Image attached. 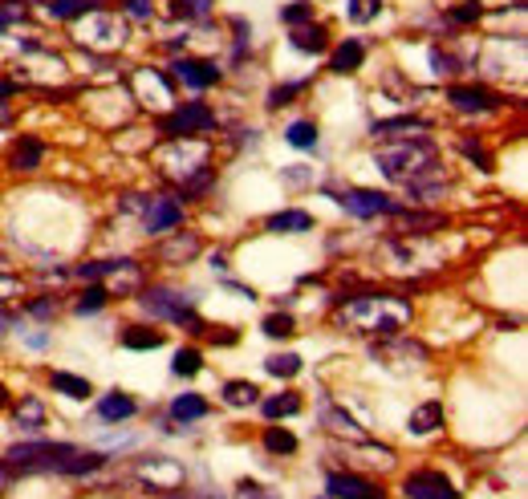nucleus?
I'll return each instance as SVG.
<instances>
[{"mask_svg": "<svg viewBox=\"0 0 528 499\" xmlns=\"http://www.w3.org/2000/svg\"><path fill=\"white\" fill-rule=\"evenodd\" d=\"M179 220H183V207L175 199H151V207H146V231L151 236L179 228Z\"/></svg>", "mask_w": 528, "mask_h": 499, "instance_id": "obj_17", "label": "nucleus"}, {"mask_svg": "<svg viewBox=\"0 0 528 499\" xmlns=\"http://www.w3.org/2000/svg\"><path fill=\"white\" fill-rule=\"evenodd\" d=\"M0 406H9V390L4 386H0Z\"/></svg>", "mask_w": 528, "mask_h": 499, "instance_id": "obj_55", "label": "nucleus"}, {"mask_svg": "<svg viewBox=\"0 0 528 499\" xmlns=\"http://www.w3.org/2000/svg\"><path fill=\"white\" fill-rule=\"evenodd\" d=\"M431 69L439 77H452L455 74V58H452V53H439V49H431Z\"/></svg>", "mask_w": 528, "mask_h": 499, "instance_id": "obj_46", "label": "nucleus"}, {"mask_svg": "<svg viewBox=\"0 0 528 499\" xmlns=\"http://www.w3.org/2000/svg\"><path fill=\"white\" fill-rule=\"evenodd\" d=\"M17 292H20V280H17V277H4V272H0V300L17 297Z\"/></svg>", "mask_w": 528, "mask_h": 499, "instance_id": "obj_51", "label": "nucleus"}, {"mask_svg": "<svg viewBox=\"0 0 528 499\" xmlns=\"http://www.w3.org/2000/svg\"><path fill=\"white\" fill-rule=\"evenodd\" d=\"M126 12H130V17H151L154 0H126Z\"/></svg>", "mask_w": 528, "mask_h": 499, "instance_id": "obj_50", "label": "nucleus"}, {"mask_svg": "<svg viewBox=\"0 0 528 499\" xmlns=\"http://www.w3.org/2000/svg\"><path fill=\"white\" fill-rule=\"evenodd\" d=\"M301 90H305V82H288V86H277L269 94V110H280V106H288V97H297Z\"/></svg>", "mask_w": 528, "mask_h": 499, "instance_id": "obj_44", "label": "nucleus"}, {"mask_svg": "<svg viewBox=\"0 0 528 499\" xmlns=\"http://www.w3.org/2000/svg\"><path fill=\"white\" fill-rule=\"evenodd\" d=\"M171 370L179 378H195L203 370V357H200V349H179L175 354V362H171Z\"/></svg>", "mask_w": 528, "mask_h": 499, "instance_id": "obj_35", "label": "nucleus"}, {"mask_svg": "<svg viewBox=\"0 0 528 499\" xmlns=\"http://www.w3.org/2000/svg\"><path fill=\"white\" fill-rule=\"evenodd\" d=\"M167 337L159 333V329H143V325H135V329H126L122 333V346L126 349H159Z\"/></svg>", "mask_w": 528, "mask_h": 499, "instance_id": "obj_29", "label": "nucleus"}, {"mask_svg": "<svg viewBox=\"0 0 528 499\" xmlns=\"http://www.w3.org/2000/svg\"><path fill=\"white\" fill-rule=\"evenodd\" d=\"M143 308L159 321H175V325H187L192 333H203V321L200 313L192 308V300L171 292V288H146L143 292Z\"/></svg>", "mask_w": 528, "mask_h": 499, "instance_id": "obj_5", "label": "nucleus"}, {"mask_svg": "<svg viewBox=\"0 0 528 499\" xmlns=\"http://www.w3.org/2000/svg\"><path fill=\"white\" fill-rule=\"evenodd\" d=\"M264 333L269 337H288L293 333V317H288V313H272V317H264Z\"/></svg>", "mask_w": 528, "mask_h": 499, "instance_id": "obj_45", "label": "nucleus"}, {"mask_svg": "<svg viewBox=\"0 0 528 499\" xmlns=\"http://www.w3.org/2000/svg\"><path fill=\"white\" fill-rule=\"evenodd\" d=\"M171 12L179 20H200L211 12V0H171Z\"/></svg>", "mask_w": 528, "mask_h": 499, "instance_id": "obj_37", "label": "nucleus"}, {"mask_svg": "<svg viewBox=\"0 0 528 499\" xmlns=\"http://www.w3.org/2000/svg\"><path fill=\"white\" fill-rule=\"evenodd\" d=\"M106 297H110V292H106L102 285H94V288H86V292H82V297H77V313H98V308L106 305Z\"/></svg>", "mask_w": 528, "mask_h": 499, "instance_id": "obj_40", "label": "nucleus"}, {"mask_svg": "<svg viewBox=\"0 0 528 499\" xmlns=\"http://www.w3.org/2000/svg\"><path fill=\"white\" fill-rule=\"evenodd\" d=\"M12 325H17V317H12V313H0V333H9Z\"/></svg>", "mask_w": 528, "mask_h": 499, "instance_id": "obj_53", "label": "nucleus"}, {"mask_svg": "<svg viewBox=\"0 0 528 499\" xmlns=\"http://www.w3.org/2000/svg\"><path fill=\"white\" fill-rule=\"evenodd\" d=\"M452 106L455 110H496L500 106V97L492 94V90H484V86H452Z\"/></svg>", "mask_w": 528, "mask_h": 499, "instance_id": "obj_16", "label": "nucleus"}, {"mask_svg": "<svg viewBox=\"0 0 528 499\" xmlns=\"http://www.w3.org/2000/svg\"><path fill=\"white\" fill-rule=\"evenodd\" d=\"M90 9H94V0H49V17H58V20L86 17Z\"/></svg>", "mask_w": 528, "mask_h": 499, "instance_id": "obj_33", "label": "nucleus"}, {"mask_svg": "<svg viewBox=\"0 0 528 499\" xmlns=\"http://www.w3.org/2000/svg\"><path fill=\"white\" fill-rule=\"evenodd\" d=\"M285 138L293 146H301V151H309V146H317V126L313 122H293L285 130Z\"/></svg>", "mask_w": 528, "mask_h": 499, "instance_id": "obj_38", "label": "nucleus"}, {"mask_svg": "<svg viewBox=\"0 0 528 499\" xmlns=\"http://www.w3.org/2000/svg\"><path fill=\"white\" fill-rule=\"evenodd\" d=\"M362 61H366L362 41H342L334 49V58H329V69L334 74H354V69H362Z\"/></svg>", "mask_w": 528, "mask_h": 499, "instance_id": "obj_20", "label": "nucleus"}, {"mask_svg": "<svg viewBox=\"0 0 528 499\" xmlns=\"http://www.w3.org/2000/svg\"><path fill=\"white\" fill-rule=\"evenodd\" d=\"M293 49H301V53H321V49H326V29H321V25H297V29H293Z\"/></svg>", "mask_w": 528, "mask_h": 499, "instance_id": "obj_28", "label": "nucleus"}, {"mask_svg": "<svg viewBox=\"0 0 528 499\" xmlns=\"http://www.w3.org/2000/svg\"><path fill=\"white\" fill-rule=\"evenodd\" d=\"M98 414H102L106 423H122V418H135L138 406H135V398H126V394H110V398L98 402Z\"/></svg>", "mask_w": 528, "mask_h": 499, "instance_id": "obj_22", "label": "nucleus"}, {"mask_svg": "<svg viewBox=\"0 0 528 499\" xmlns=\"http://www.w3.org/2000/svg\"><path fill=\"white\" fill-rule=\"evenodd\" d=\"M480 4H460V9H452V20L455 25H471V20H480Z\"/></svg>", "mask_w": 528, "mask_h": 499, "instance_id": "obj_47", "label": "nucleus"}, {"mask_svg": "<svg viewBox=\"0 0 528 499\" xmlns=\"http://www.w3.org/2000/svg\"><path fill=\"white\" fill-rule=\"evenodd\" d=\"M378 167H382L386 179L411 183L419 171L435 167V146L422 143V138H403V143L382 146V151H378Z\"/></svg>", "mask_w": 528, "mask_h": 499, "instance_id": "obj_3", "label": "nucleus"}, {"mask_svg": "<svg viewBox=\"0 0 528 499\" xmlns=\"http://www.w3.org/2000/svg\"><path fill=\"white\" fill-rule=\"evenodd\" d=\"M0 264H4V256H0Z\"/></svg>", "mask_w": 528, "mask_h": 499, "instance_id": "obj_56", "label": "nucleus"}, {"mask_svg": "<svg viewBox=\"0 0 528 499\" xmlns=\"http://www.w3.org/2000/svg\"><path fill=\"white\" fill-rule=\"evenodd\" d=\"M398 215V228H414V231H422V228H443V215H419V212H394Z\"/></svg>", "mask_w": 528, "mask_h": 499, "instance_id": "obj_39", "label": "nucleus"}, {"mask_svg": "<svg viewBox=\"0 0 528 499\" xmlns=\"http://www.w3.org/2000/svg\"><path fill=\"white\" fill-rule=\"evenodd\" d=\"M280 20H285L288 29H297V25H305V20H313V4H305V0H297V4H288V9L280 12Z\"/></svg>", "mask_w": 528, "mask_h": 499, "instance_id": "obj_43", "label": "nucleus"}, {"mask_svg": "<svg viewBox=\"0 0 528 499\" xmlns=\"http://www.w3.org/2000/svg\"><path fill=\"white\" fill-rule=\"evenodd\" d=\"M463 154H468L471 163H480V171H492V159H488V151H484V146L463 143Z\"/></svg>", "mask_w": 528, "mask_h": 499, "instance_id": "obj_48", "label": "nucleus"}, {"mask_svg": "<svg viewBox=\"0 0 528 499\" xmlns=\"http://www.w3.org/2000/svg\"><path fill=\"white\" fill-rule=\"evenodd\" d=\"M419 130H427V122H422V118H414V114L374 122V138H414Z\"/></svg>", "mask_w": 528, "mask_h": 499, "instance_id": "obj_19", "label": "nucleus"}, {"mask_svg": "<svg viewBox=\"0 0 528 499\" xmlns=\"http://www.w3.org/2000/svg\"><path fill=\"white\" fill-rule=\"evenodd\" d=\"M260 410H264V418H293L301 410V398L297 394H272L260 402Z\"/></svg>", "mask_w": 528, "mask_h": 499, "instance_id": "obj_27", "label": "nucleus"}, {"mask_svg": "<svg viewBox=\"0 0 528 499\" xmlns=\"http://www.w3.org/2000/svg\"><path fill=\"white\" fill-rule=\"evenodd\" d=\"M17 94V86H12V82H0V97H12Z\"/></svg>", "mask_w": 528, "mask_h": 499, "instance_id": "obj_54", "label": "nucleus"}, {"mask_svg": "<svg viewBox=\"0 0 528 499\" xmlns=\"http://www.w3.org/2000/svg\"><path fill=\"white\" fill-rule=\"evenodd\" d=\"M77 41H82L86 49H98V53H110V49H118V45L126 41V25L114 17V12H98V9H90L86 17H82Z\"/></svg>", "mask_w": 528, "mask_h": 499, "instance_id": "obj_6", "label": "nucleus"}, {"mask_svg": "<svg viewBox=\"0 0 528 499\" xmlns=\"http://www.w3.org/2000/svg\"><path fill=\"white\" fill-rule=\"evenodd\" d=\"M17 426H25V431H37V426H45V406H41V398H20Z\"/></svg>", "mask_w": 528, "mask_h": 499, "instance_id": "obj_30", "label": "nucleus"}, {"mask_svg": "<svg viewBox=\"0 0 528 499\" xmlns=\"http://www.w3.org/2000/svg\"><path fill=\"white\" fill-rule=\"evenodd\" d=\"M216 126V114H211L203 102H187V106H175L171 114L163 118V130L167 138H192V135H203V130H211Z\"/></svg>", "mask_w": 528, "mask_h": 499, "instance_id": "obj_8", "label": "nucleus"}, {"mask_svg": "<svg viewBox=\"0 0 528 499\" xmlns=\"http://www.w3.org/2000/svg\"><path fill=\"white\" fill-rule=\"evenodd\" d=\"M264 370H269L272 378H293V374H301V357L297 354H277V357L264 362Z\"/></svg>", "mask_w": 528, "mask_h": 499, "instance_id": "obj_36", "label": "nucleus"}, {"mask_svg": "<svg viewBox=\"0 0 528 499\" xmlns=\"http://www.w3.org/2000/svg\"><path fill=\"white\" fill-rule=\"evenodd\" d=\"M175 77H179L183 86H192V90H208V86H216L220 82V69L211 66V61H192V58H183V61H175Z\"/></svg>", "mask_w": 528, "mask_h": 499, "instance_id": "obj_14", "label": "nucleus"}, {"mask_svg": "<svg viewBox=\"0 0 528 499\" xmlns=\"http://www.w3.org/2000/svg\"><path fill=\"white\" fill-rule=\"evenodd\" d=\"M25 4H20V0H0V33L9 29V25H20V20H25Z\"/></svg>", "mask_w": 528, "mask_h": 499, "instance_id": "obj_41", "label": "nucleus"}, {"mask_svg": "<svg viewBox=\"0 0 528 499\" xmlns=\"http://www.w3.org/2000/svg\"><path fill=\"white\" fill-rule=\"evenodd\" d=\"M326 487H329V499H382L378 483L362 480V475H346V471H334L326 480Z\"/></svg>", "mask_w": 528, "mask_h": 499, "instance_id": "obj_13", "label": "nucleus"}, {"mask_svg": "<svg viewBox=\"0 0 528 499\" xmlns=\"http://www.w3.org/2000/svg\"><path fill=\"white\" fill-rule=\"evenodd\" d=\"M309 228H313L309 212H277L269 220V231H309Z\"/></svg>", "mask_w": 528, "mask_h": 499, "instance_id": "obj_31", "label": "nucleus"}, {"mask_svg": "<svg viewBox=\"0 0 528 499\" xmlns=\"http://www.w3.org/2000/svg\"><path fill=\"white\" fill-rule=\"evenodd\" d=\"M49 382H53V390H58V394H66V398H90V394H94V386H90L86 378L66 374V370L49 374Z\"/></svg>", "mask_w": 528, "mask_h": 499, "instance_id": "obj_26", "label": "nucleus"}, {"mask_svg": "<svg viewBox=\"0 0 528 499\" xmlns=\"http://www.w3.org/2000/svg\"><path fill=\"white\" fill-rule=\"evenodd\" d=\"M264 447H269L272 455H293L297 451V439H293L285 426H269V431H264Z\"/></svg>", "mask_w": 528, "mask_h": 499, "instance_id": "obj_34", "label": "nucleus"}, {"mask_svg": "<svg viewBox=\"0 0 528 499\" xmlns=\"http://www.w3.org/2000/svg\"><path fill=\"white\" fill-rule=\"evenodd\" d=\"M102 463H106V455H98V451H74L69 459L58 463V471L61 475H90V471H98Z\"/></svg>", "mask_w": 528, "mask_h": 499, "instance_id": "obj_25", "label": "nucleus"}, {"mask_svg": "<svg viewBox=\"0 0 528 499\" xmlns=\"http://www.w3.org/2000/svg\"><path fill=\"white\" fill-rule=\"evenodd\" d=\"M203 414H208V402H203L200 394H183V398H175V402H171V418H175V423H183V426L200 423Z\"/></svg>", "mask_w": 528, "mask_h": 499, "instance_id": "obj_23", "label": "nucleus"}, {"mask_svg": "<svg viewBox=\"0 0 528 499\" xmlns=\"http://www.w3.org/2000/svg\"><path fill=\"white\" fill-rule=\"evenodd\" d=\"M337 321L350 325L354 333L394 337L411 321V305H406L403 297H390V292H370V297H358V300H350V305H342Z\"/></svg>", "mask_w": 528, "mask_h": 499, "instance_id": "obj_1", "label": "nucleus"}, {"mask_svg": "<svg viewBox=\"0 0 528 499\" xmlns=\"http://www.w3.org/2000/svg\"><path fill=\"white\" fill-rule=\"evenodd\" d=\"M29 313L33 317H41V321H49L53 313H58V305H53V297H41V300H33L29 305Z\"/></svg>", "mask_w": 528, "mask_h": 499, "instance_id": "obj_49", "label": "nucleus"}, {"mask_svg": "<svg viewBox=\"0 0 528 499\" xmlns=\"http://www.w3.org/2000/svg\"><path fill=\"white\" fill-rule=\"evenodd\" d=\"M256 398H260V390L252 382H228L224 386V402L236 406V410H240V406H256Z\"/></svg>", "mask_w": 528, "mask_h": 499, "instance_id": "obj_32", "label": "nucleus"}, {"mask_svg": "<svg viewBox=\"0 0 528 499\" xmlns=\"http://www.w3.org/2000/svg\"><path fill=\"white\" fill-rule=\"evenodd\" d=\"M41 159H45V146H41L37 138H20V143L12 146V154H9V163L17 167V171H37Z\"/></svg>", "mask_w": 528, "mask_h": 499, "instance_id": "obj_21", "label": "nucleus"}, {"mask_svg": "<svg viewBox=\"0 0 528 499\" xmlns=\"http://www.w3.org/2000/svg\"><path fill=\"white\" fill-rule=\"evenodd\" d=\"M240 495H244V499H272L269 491L260 487V483H240Z\"/></svg>", "mask_w": 528, "mask_h": 499, "instance_id": "obj_52", "label": "nucleus"}, {"mask_svg": "<svg viewBox=\"0 0 528 499\" xmlns=\"http://www.w3.org/2000/svg\"><path fill=\"white\" fill-rule=\"evenodd\" d=\"M159 163H163V175H171V179L179 183H203L208 179V143L203 138H171V146H167L163 154H159Z\"/></svg>", "mask_w": 528, "mask_h": 499, "instance_id": "obj_4", "label": "nucleus"}, {"mask_svg": "<svg viewBox=\"0 0 528 499\" xmlns=\"http://www.w3.org/2000/svg\"><path fill=\"white\" fill-rule=\"evenodd\" d=\"M406 499H455V487L443 471H411L403 480Z\"/></svg>", "mask_w": 528, "mask_h": 499, "instance_id": "obj_10", "label": "nucleus"}, {"mask_svg": "<svg viewBox=\"0 0 528 499\" xmlns=\"http://www.w3.org/2000/svg\"><path fill=\"white\" fill-rule=\"evenodd\" d=\"M337 203H342L350 215H362V220L366 215H394L398 212V203H394L390 195H382V191H346Z\"/></svg>", "mask_w": 528, "mask_h": 499, "instance_id": "obj_12", "label": "nucleus"}, {"mask_svg": "<svg viewBox=\"0 0 528 499\" xmlns=\"http://www.w3.org/2000/svg\"><path fill=\"white\" fill-rule=\"evenodd\" d=\"M77 447L74 442H49V439H33V442H17L4 451L0 467L9 475H37V471H58L61 459H69Z\"/></svg>", "mask_w": 528, "mask_h": 499, "instance_id": "obj_2", "label": "nucleus"}, {"mask_svg": "<svg viewBox=\"0 0 528 499\" xmlns=\"http://www.w3.org/2000/svg\"><path fill=\"white\" fill-rule=\"evenodd\" d=\"M138 483H143L146 491H179L183 487V467L175 459H167V455H151V459H138L135 467Z\"/></svg>", "mask_w": 528, "mask_h": 499, "instance_id": "obj_9", "label": "nucleus"}, {"mask_svg": "<svg viewBox=\"0 0 528 499\" xmlns=\"http://www.w3.org/2000/svg\"><path fill=\"white\" fill-rule=\"evenodd\" d=\"M200 236L195 231H175L171 240L159 248V256H163V264H187V260H195L200 256Z\"/></svg>", "mask_w": 528, "mask_h": 499, "instance_id": "obj_15", "label": "nucleus"}, {"mask_svg": "<svg viewBox=\"0 0 528 499\" xmlns=\"http://www.w3.org/2000/svg\"><path fill=\"white\" fill-rule=\"evenodd\" d=\"M135 90H138V102L154 110H171L175 94H171V82H167L159 69H138L135 74Z\"/></svg>", "mask_w": 528, "mask_h": 499, "instance_id": "obj_11", "label": "nucleus"}, {"mask_svg": "<svg viewBox=\"0 0 528 499\" xmlns=\"http://www.w3.org/2000/svg\"><path fill=\"white\" fill-rule=\"evenodd\" d=\"M77 277H82V280H106V292H110V288L130 292V288H138L143 272H138L135 260H98V264H82Z\"/></svg>", "mask_w": 528, "mask_h": 499, "instance_id": "obj_7", "label": "nucleus"}, {"mask_svg": "<svg viewBox=\"0 0 528 499\" xmlns=\"http://www.w3.org/2000/svg\"><path fill=\"white\" fill-rule=\"evenodd\" d=\"M321 426H326V431H334V434H346V439H354V442L366 439L362 426H358L354 418H350L342 406H334V402H321Z\"/></svg>", "mask_w": 528, "mask_h": 499, "instance_id": "obj_18", "label": "nucleus"}, {"mask_svg": "<svg viewBox=\"0 0 528 499\" xmlns=\"http://www.w3.org/2000/svg\"><path fill=\"white\" fill-rule=\"evenodd\" d=\"M378 9H382V0H350V20L366 25V20H374Z\"/></svg>", "mask_w": 528, "mask_h": 499, "instance_id": "obj_42", "label": "nucleus"}, {"mask_svg": "<svg viewBox=\"0 0 528 499\" xmlns=\"http://www.w3.org/2000/svg\"><path fill=\"white\" fill-rule=\"evenodd\" d=\"M443 426V406L439 402H422L419 410H411V434H431Z\"/></svg>", "mask_w": 528, "mask_h": 499, "instance_id": "obj_24", "label": "nucleus"}]
</instances>
